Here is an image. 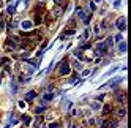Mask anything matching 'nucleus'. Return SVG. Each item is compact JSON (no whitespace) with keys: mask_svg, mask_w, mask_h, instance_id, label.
Masks as SVG:
<instances>
[{"mask_svg":"<svg viewBox=\"0 0 131 128\" xmlns=\"http://www.w3.org/2000/svg\"><path fill=\"white\" fill-rule=\"evenodd\" d=\"M55 73H57L59 78H68L73 70H71V65H70V59H63L59 62V65L55 67Z\"/></svg>","mask_w":131,"mask_h":128,"instance_id":"1","label":"nucleus"},{"mask_svg":"<svg viewBox=\"0 0 131 128\" xmlns=\"http://www.w3.org/2000/svg\"><path fill=\"white\" fill-rule=\"evenodd\" d=\"M112 24H114V29H117L120 33L126 32V17H125V16H118V17H115V19L112 21Z\"/></svg>","mask_w":131,"mask_h":128,"instance_id":"2","label":"nucleus"},{"mask_svg":"<svg viewBox=\"0 0 131 128\" xmlns=\"http://www.w3.org/2000/svg\"><path fill=\"white\" fill-rule=\"evenodd\" d=\"M114 109H115V104L112 101H107V103H103L101 106V115L103 117H112V114H114Z\"/></svg>","mask_w":131,"mask_h":128,"instance_id":"3","label":"nucleus"},{"mask_svg":"<svg viewBox=\"0 0 131 128\" xmlns=\"http://www.w3.org/2000/svg\"><path fill=\"white\" fill-rule=\"evenodd\" d=\"M65 11H67V8H65V6H57V5H52V10H49L51 16L54 17L55 21H59L60 17L65 14Z\"/></svg>","mask_w":131,"mask_h":128,"instance_id":"4","label":"nucleus"},{"mask_svg":"<svg viewBox=\"0 0 131 128\" xmlns=\"http://www.w3.org/2000/svg\"><path fill=\"white\" fill-rule=\"evenodd\" d=\"M38 98V90L36 89H30V90H27V92L24 93V101L27 103V104H30V103H33L35 100Z\"/></svg>","mask_w":131,"mask_h":128,"instance_id":"5","label":"nucleus"},{"mask_svg":"<svg viewBox=\"0 0 131 128\" xmlns=\"http://www.w3.org/2000/svg\"><path fill=\"white\" fill-rule=\"evenodd\" d=\"M43 117H44V122H55V120L60 119V112L59 111H52V109H48Z\"/></svg>","mask_w":131,"mask_h":128,"instance_id":"6","label":"nucleus"},{"mask_svg":"<svg viewBox=\"0 0 131 128\" xmlns=\"http://www.w3.org/2000/svg\"><path fill=\"white\" fill-rule=\"evenodd\" d=\"M126 114H128V109H126V106H115L112 117L118 119V120H123V119L126 117Z\"/></svg>","mask_w":131,"mask_h":128,"instance_id":"7","label":"nucleus"},{"mask_svg":"<svg viewBox=\"0 0 131 128\" xmlns=\"http://www.w3.org/2000/svg\"><path fill=\"white\" fill-rule=\"evenodd\" d=\"M70 65H71V70L76 71V73H79V71H82L84 68H85V65H84L81 60H76V59H71L70 60Z\"/></svg>","mask_w":131,"mask_h":128,"instance_id":"8","label":"nucleus"},{"mask_svg":"<svg viewBox=\"0 0 131 128\" xmlns=\"http://www.w3.org/2000/svg\"><path fill=\"white\" fill-rule=\"evenodd\" d=\"M19 27H21V32H30L33 29V22L32 19H22L19 22Z\"/></svg>","mask_w":131,"mask_h":128,"instance_id":"9","label":"nucleus"},{"mask_svg":"<svg viewBox=\"0 0 131 128\" xmlns=\"http://www.w3.org/2000/svg\"><path fill=\"white\" fill-rule=\"evenodd\" d=\"M19 120L22 122L24 128H30V126L33 125V117H32L30 114H22V115H21V119H19Z\"/></svg>","mask_w":131,"mask_h":128,"instance_id":"10","label":"nucleus"},{"mask_svg":"<svg viewBox=\"0 0 131 128\" xmlns=\"http://www.w3.org/2000/svg\"><path fill=\"white\" fill-rule=\"evenodd\" d=\"M48 111V104L46 103H41V104H36L35 108H33V112H35V115H44V112Z\"/></svg>","mask_w":131,"mask_h":128,"instance_id":"11","label":"nucleus"},{"mask_svg":"<svg viewBox=\"0 0 131 128\" xmlns=\"http://www.w3.org/2000/svg\"><path fill=\"white\" fill-rule=\"evenodd\" d=\"M120 125H122V120H118V119H115V117H109L106 128H120Z\"/></svg>","mask_w":131,"mask_h":128,"instance_id":"12","label":"nucleus"},{"mask_svg":"<svg viewBox=\"0 0 131 128\" xmlns=\"http://www.w3.org/2000/svg\"><path fill=\"white\" fill-rule=\"evenodd\" d=\"M101 106H103V103H98V101H95V100H92V101L89 103V109L92 112H100Z\"/></svg>","mask_w":131,"mask_h":128,"instance_id":"13","label":"nucleus"},{"mask_svg":"<svg viewBox=\"0 0 131 128\" xmlns=\"http://www.w3.org/2000/svg\"><path fill=\"white\" fill-rule=\"evenodd\" d=\"M104 43H106V46H107V51L115 48V41H114V36H112V35L104 36Z\"/></svg>","mask_w":131,"mask_h":128,"instance_id":"14","label":"nucleus"},{"mask_svg":"<svg viewBox=\"0 0 131 128\" xmlns=\"http://www.w3.org/2000/svg\"><path fill=\"white\" fill-rule=\"evenodd\" d=\"M55 98V93H52V92H43V95H41V100H43V103H51L52 100Z\"/></svg>","mask_w":131,"mask_h":128,"instance_id":"15","label":"nucleus"},{"mask_svg":"<svg viewBox=\"0 0 131 128\" xmlns=\"http://www.w3.org/2000/svg\"><path fill=\"white\" fill-rule=\"evenodd\" d=\"M76 30H78V29H68V27H67V29H65V30L62 32V36H60V38H62V40L70 38V36H73L74 33H76Z\"/></svg>","mask_w":131,"mask_h":128,"instance_id":"16","label":"nucleus"},{"mask_svg":"<svg viewBox=\"0 0 131 128\" xmlns=\"http://www.w3.org/2000/svg\"><path fill=\"white\" fill-rule=\"evenodd\" d=\"M117 51H118L120 54H125V52L128 51V44H126L125 40H123V41H120V43H117Z\"/></svg>","mask_w":131,"mask_h":128,"instance_id":"17","label":"nucleus"},{"mask_svg":"<svg viewBox=\"0 0 131 128\" xmlns=\"http://www.w3.org/2000/svg\"><path fill=\"white\" fill-rule=\"evenodd\" d=\"M71 56H73V59H76V60H82V57H84V52H82L79 48H76V49H73Z\"/></svg>","mask_w":131,"mask_h":128,"instance_id":"18","label":"nucleus"},{"mask_svg":"<svg viewBox=\"0 0 131 128\" xmlns=\"http://www.w3.org/2000/svg\"><path fill=\"white\" fill-rule=\"evenodd\" d=\"M90 38H92V30L89 27H85V30L82 33V41H90Z\"/></svg>","mask_w":131,"mask_h":128,"instance_id":"19","label":"nucleus"},{"mask_svg":"<svg viewBox=\"0 0 131 128\" xmlns=\"http://www.w3.org/2000/svg\"><path fill=\"white\" fill-rule=\"evenodd\" d=\"M93 100H95V101H98V103H104V101H106V93H101V95H96V97L93 98Z\"/></svg>","mask_w":131,"mask_h":128,"instance_id":"20","label":"nucleus"},{"mask_svg":"<svg viewBox=\"0 0 131 128\" xmlns=\"http://www.w3.org/2000/svg\"><path fill=\"white\" fill-rule=\"evenodd\" d=\"M52 5H57V6H65V8H67V0H52Z\"/></svg>","mask_w":131,"mask_h":128,"instance_id":"21","label":"nucleus"},{"mask_svg":"<svg viewBox=\"0 0 131 128\" xmlns=\"http://www.w3.org/2000/svg\"><path fill=\"white\" fill-rule=\"evenodd\" d=\"M62 126V122L60 120H55V122H49L48 128H60Z\"/></svg>","mask_w":131,"mask_h":128,"instance_id":"22","label":"nucleus"},{"mask_svg":"<svg viewBox=\"0 0 131 128\" xmlns=\"http://www.w3.org/2000/svg\"><path fill=\"white\" fill-rule=\"evenodd\" d=\"M71 115L73 117H81V109L79 108H71Z\"/></svg>","mask_w":131,"mask_h":128,"instance_id":"23","label":"nucleus"},{"mask_svg":"<svg viewBox=\"0 0 131 128\" xmlns=\"http://www.w3.org/2000/svg\"><path fill=\"white\" fill-rule=\"evenodd\" d=\"M90 73H92V70H90V68H84V70L81 71L79 78H85V76H89V74H90Z\"/></svg>","mask_w":131,"mask_h":128,"instance_id":"24","label":"nucleus"},{"mask_svg":"<svg viewBox=\"0 0 131 128\" xmlns=\"http://www.w3.org/2000/svg\"><path fill=\"white\" fill-rule=\"evenodd\" d=\"M112 36H114V41H115V44H117V43H120V41H123V35H122V33L112 35Z\"/></svg>","mask_w":131,"mask_h":128,"instance_id":"25","label":"nucleus"},{"mask_svg":"<svg viewBox=\"0 0 131 128\" xmlns=\"http://www.w3.org/2000/svg\"><path fill=\"white\" fill-rule=\"evenodd\" d=\"M14 10H16V5H10V6H8V10H6L8 16H13L14 14Z\"/></svg>","mask_w":131,"mask_h":128,"instance_id":"26","label":"nucleus"},{"mask_svg":"<svg viewBox=\"0 0 131 128\" xmlns=\"http://www.w3.org/2000/svg\"><path fill=\"white\" fill-rule=\"evenodd\" d=\"M17 104H19V108H21V109H25V108H27V103L24 101V100H21V101L17 103Z\"/></svg>","mask_w":131,"mask_h":128,"instance_id":"27","label":"nucleus"},{"mask_svg":"<svg viewBox=\"0 0 131 128\" xmlns=\"http://www.w3.org/2000/svg\"><path fill=\"white\" fill-rule=\"evenodd\" d=\"M120 3H122V0H115V2H114V8H118Z\"/></svg>","mask_w":131,"mask_h":128,"instance_id":"28","label":"nucleus"},{"mask_svg":"<svg viewBox=\"0 0 131 128\" xmlns=\"http://www.w3.org/2000/svg\"><path fill=\"white\" fill-rule=\"evenodd\" d=\"M3 5H5V0H0V10L3 8Z\"/></svg>","mask_w":131,"mask_h":128,"instance_id":"29","label":"nucleus"},{"mask_svg":"<svg viewBox=\"0 0 131 128\" xmlns=\"http://www.w3.org/2000/svg\"><path fill=\"white\" fill-rule=\"evenodd\" d=\"M5 128H10V125H6V126H5Z\"/></svg>","mask_w":131,"mask_h":128,"instance_id":"30","label":"nucleus"},{"mask_svg":"<svg viewBox=\"0 0 131 128\" xmlns=\"http://www.w3.org/2000/svg\"><path fill=\"white\" fill-rule=\"evenodd\" d=\"M95 128H101V126H95Z\"/></svg>","mask_w":131,"mask_h":128,"instance_id":"31","label":"nucleus"}]
</instances>
